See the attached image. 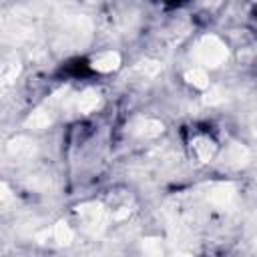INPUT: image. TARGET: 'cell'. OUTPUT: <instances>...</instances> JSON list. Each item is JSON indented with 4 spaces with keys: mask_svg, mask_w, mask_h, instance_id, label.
<instances>
[{
    "mask_svg": "<svg viewBox=\"0 0 257 257\" xmlns=\"http://www.w3.org/2000/svg\"><path fill=\"white\" fill-rule=\"evenodd\" d=\"M205 199L211 207L215 209H229L235 199H237V189L233 183H213L207 187V193H205Z\"/></svg>",
    "mask_w": 257,
    "mask_h": 257,
    "instance_id": "cell-6",
    "label": "cell"
},
{
    "mask_svg": "<svg viewBox=\"0 0 257 257\" xmlns=\"http://www.w3.org/2000/svg\"><path fill=\"white\" fill-rule=\"evenodd\" d=\"M161 70H163V66H161V62H159V60L145 58V60H141V62L133 64L124 78H126V80H131V82H149V80H153Z\"/></svg>",
    "mask_w": 257,
    "mask_h": 257,
    "instance_id": "cell-10",
    "label": "cell"
},
{
    "mask_svg": "<svg viewBox=\"0 0 257 257\" xmlns=\"http://www.w3.org/2000/svg\"><path fill=\"white\" fill-rule=\"evenodd\" d=\"M34 24L28 14H0V42H20L32 36Z\"/></svg>",
    "mask_w": 257,
    "mask_h": 257,
    "instance_id": "cell-5",
    "label": "cell"
},
{
    "mask_svg": "<svg viewBox=\"0 0 257 257\" xmlns=\"http://www.w3.org/2000/svg\"><path fill=\"white\" fill-rule=\"evenodd\" d=\"M74 239V231L70 229V225L66 221H58L54 223L50 229H44L40 233H36V241L40 243H54V245H60V247H66L70 245Z\"/></svg>",
    "mask_w": 257,
    "mask_h": 257,
    "instance_id": "cell-8",
    "label": "cell"
},
{
    "mask_svg": "<svg viewBox=\"0 0 257 257\" xmlns=\"http://www.w3.org/2000/svg\"><path fill=\"white\" fill-rule=\"evenodd\" d=\"M185 80H187L189 84H193L195 88H207V86H209V76H207L205 68H199V66L187 70V72H185Z\"/></svg>",
    "mask_w": 257,
    "mask_h": 257,
    "instance_id": "cell-16",
    "label": "cell"
},
{
    "mask_svg": "<svg viewBox=\"0 0 257 257\" xmlns=\"http://www.w3.org/2000/svg\"><path fill=\"white\" fill-rule=\"evenodd\" d=\"M141 249H143L147 255H161V253H163V243H161V239H157V237H149V239H143Z\"/></svg>",
    "mask_w": 257,
    "mask_h": 257,
    "instance_id": "cell-17",
    "label": "cell"
},
{
    "mask_svg": "<svg viewBox=\"0 0 257 257\" xmlns=\"http://www.w3.org/2000/svg\"><path fill=\"white\" fill-rule=\"evenodd\" d=\"M191 147H193L195 157H197L201 163H209V161L215 157V153H217V145H215L213 139H209V137H195V139L191 141Z\"/></svg>",
    "mask_w": 257,
    "mask_h": 257,
    "instance_id": "cell-15",
    "label": "cell"
},
{
    "mask_svg": "<svg viewBox=\"0 0 257 257\" xmlns=\"http://www.w3.org/2000/svg\"><path fill=\"white\" fill-rule=\"evenodd\" d=\"M128 131L133 137L137 139H143V141H151V139H157L163 135L165 131V124L157 118H151V116H139L135 118L131 124H128Z\"/></svg>",
    "mask_w": 257,
    "mask_h": 257,
    "instance_id": "cell-9",
    "label": "cell"
},
{
    "mask_svg": "<svg viewBox=\"0 0 257 257\" xmlns=\"http://www.w3.org/2000/svg\"><path fill=\"white\" fill-rule=\"evenodd\" d=\"M20 74V60L14 56L2 58L0 60V88L10 86Z\"/></svg>",
    "mask_w": 257,
    "mask_h": 257,
    "instance_id": "cell-14",
    "label": "cell"
},
{
    "mask_svg": "<svg viewBox=\"0 0 257 257\" xmlns=\"http://www.w3.org/2000/svg\"><path fill=\"white\" fill-rule=\"evenodd\" d=\"M6 199H10V187L6 183H0V203H4Z\"/></svg>",
    "mask_w": 257,
    "mask_h": 257,
    "instance_id": "cell-19",
    "label": "cell"
},
{
    "mask_svg": "<svg viewBox=\"0 0 257 257\" xmlns=\"http://www.w3.org/2000/svg\"><path fill=\"white\" fill-rule=\"evenodd\" d=\"M92 34V22L84 16H64L58 28V44L64 48H76L88 42Z\"/></svg>",
    "mask_w": 257,
    "mask_h": 257,
    "instance_id": "cell-2",
    "label": "cell"
},
{
    "mask_svg": "<svg viewBox=\"0 0 257 257\" xmlns=\"http://www.w3.org/2000/svg\"><path fill=\"white\" fill-rule=\"evenodd\" d=\"M36 153H38V145L30 137L20 135L6 143V155L12 157L14 161H30L36 157Z\"/></svg>",
    "mask_w": 257,
    "mask_h": 257,
    "instance_id": "cell-7",
    "label": "cell"
},
{
    "mask_svg": "<svg viewBox=\"0 0 257 257\" xmlns=\"http://www.w3.org/2000/svg\"><path fill=\"white\" fill-rule=\"evenodd\" d=\"M76 217L80 221L82 231L92 235V237L102 235L104 229L108 227V221H110L108 209L98 201H88V203L78 205L76 207Z\"/></svg>",
    "mask_w": 257,
    "mask_h": 257,
    "instance_id": "cell-4",
    "label": "cell"
},
{
    "mask_svg": "<svg viewBox=\"0 0 257 257\" xmlns=\"http://www.w3.org/2000/svg\"><path fill=\"white\" fill-rule=\"evenodd\" d=\"M100 104V92L96 88H84L82 92L74 94L72 96V102H70V108L76 110V112H92L96 106Z\"/></svg>",
    "mask_w": 257,
    "mask_h": 257,
    "instance_id": "cell-11",
    "label": "cell"
},
{
    "mask_svg": "<svg viewBox=\"0 0 257 257\" xmlns=\"http://www.w3.org/2000/svg\"><path fill=\"white\" fill-rule=\"evenodd\" d=\"M74 2H82V4H92V2H96V0H74Z\"/></svg>",
    "mask_w": 257,
    "mask_h": 257,
    "instance_id": "cell-20",
    "label": "cell"
},
{
    "mask_svg": "<svg viewBox=\"0 0 257 257\" xmlns=\"http://www.w3.org/2000/svg\"><path fill=\"white\" fill-rule=\"evenodd\" d=\"M249 159H251V153H249V149H247L245 145H241V143H231V145L225 149V153H223V163L229 165V167H233V169L245 167V165L249 163Z\"/></svg>",
    "mask_w": 257,
    "mask_h": 257,
    "instance_id": "cell-12",
    "label": "cell"
},
{
    "mask_svg": "<svg viewBox=\"0 0 257 257\" xmlns=\"http://www.w3.org/2000/svg\"><path fill=\"white\" fill-rule=\"evenodd\" d=\"M227 58H229V48L215 34H205L195 44V60L205 68H217L225 64Z\"/></svg>",
    "mask_w": 257,
    "mask_h": 257,
    "instance_id": "cell-3",
    "label": "cell"
},
{
    "mask_svg": "<svg viewBox=\"0 0 257 257\" xmlns=\"http://www.w3.org/2000/svg\"><path fill=\"white\" fill-rule=\"evenodd\" d=\"M141 22V12L133 4H116L102 16V30L108 36H126L137 30Z\"/></svg>",
    "mask_w": 257,
    "mask_h": 257,
    "instance_id": "cell-1",
    "label": "cell"
},
{
    "mask_svg": "<svg viewBox=\"0 0 257 257\" xmlns=\"http://www.w3.org/2000/svg\"><path fill=\"white\" fill-rule=\"evenodd\" d=\"M225 98H227V92L223 88H209L205 96V104H221L225 102Z\"/></svg>",
    "mask_w": 257,
    "mask_h": 257,
    "instance_id": "cell-18",
    "label": "cell"
},
{
    "mask_svg": "<svg viewBox=\"0 0 257 257\" xmlns=\"http://www.w3.org/2000/svg\"><path fill=\"white\" fill-rule=\"evenodd\" d=\"M90 66L98 72H112L120 66V54L116 50H106V52H100L92 58Z\"/></svg>",
    "mask_w": 257,
    "mask_h": 257,
    "instance_id": "cell-13",
    "label": "cell"
}]
</instances>
